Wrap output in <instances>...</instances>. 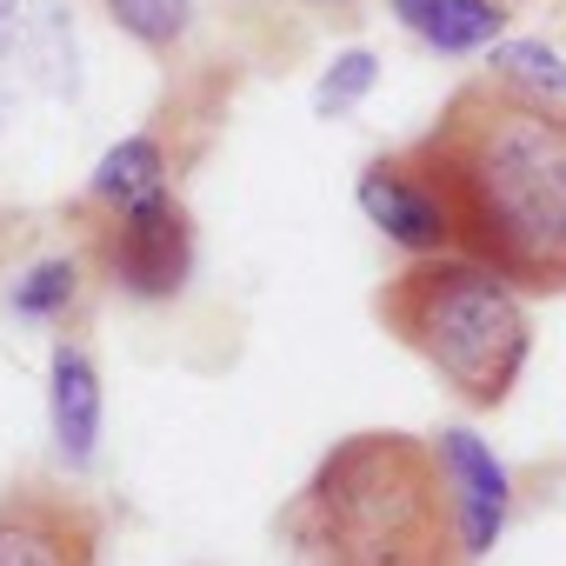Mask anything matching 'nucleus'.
I'll list each match as a JSON object with an SVG mask.
<instances>
[{"label": "nucleus", "mask_w": 566, "mask_h": 566, "mask_svg": "<svg viewBox=\"0 0 566 566\" xmlns=\"http://www.w3.org/2000/svg\"><path fill=\"white\" fill-rule=\"evenodd\" d=\"M453 227V253L493 266L526 301H566V101L493 67L460 81L407 140Z\"/></svg>", "instance_id": "f257e3e1"}, {"label": "nucleus", "mask_w": 566, "mask_h": 566, "mask_svg": "<svg viewBox=\"0 0 566 566\" xmlns=\"http://www.w3.org/2000/svg\"><path fill=\"white\" fill-rule=\"evenodd\" d=\"M273 533L301 566H473L440 440L407 427L340 433L280 506Z\"/></svg>", "instance_id": "f03ea898"}, {"label": "nucleus", "mask_w": 566, "mask_h": 566, "mask_svg": "<svg viewBox=\"0 0 566 566\" xmlns=\"http://www.w3.org/2000/svg\"><path fill=\"white\" fill-rule=\"evenodd\" d=\"M374 321L473 413H500L533 360V301L467 253H420L387 273Z\"/></svg>", "instance_id": "7ed1b4c3"}, {"label": "nucleus", "mask_w": 566, "mask_h": 566, "mask_svg": "<svg viewBox=\"0 0 566 566\" xmlns=\"http://www.w3.org/2000/svg\"><path fill=\"white\" fill-rule=\"evenodd\" d=\"M94 266L134 301H174L193 280V213L174 187L127 200V207H81Z\"/></svg>", "instance_id": "20e7f679"}, {"label": "nucleus", "mask_w": 566, "mask_h": 566, "mask_svg": "<svg viewBox=\"0 0 566 566\" xmlns=\"http://www.w3.org/2000/svg\"><path fill=\"white\" fill-rule=\"evenodd\" d=\"M0 566H107V520L67 480L0 486Z\"/></svg>", "instance_id": "39448f33"}, {"label": "nucleus", "mask_w": 566, "mask_h": 566, "mask_svg": "<svg viewBox=\"0 0 566 566\" xmlns=\"http://www.w3.org/2000/svg\"><path fill=\"white\" fill-rule=\"evenodd\" d=\"M360 213L407 253V260H420V253H453V227H447V207L433 200V187L420 180V167L407 160V147H394V154H374L367 167H360Z\"/></svg>", "instance_id": "423d86ee"}, {"label": "nucleus", "mask_w": 566, "mask_h": 566, "mask_svg": "<svg viewBox=\"0 0 566 566\" xmlns=\"http://www.w3.org/2000/svg\"><path fill=\"white\" fill-rule=\"evenodd\" d=\"M440 460L453 473V500H460V539H467V559H486L513 520V480L506 467L493 460V447L467 427H447L440 433Z\"/></svg>", "instance_id": "0eeeda50"}, {"label": "nucleus", "mask_w": 566, "mask_h": 566, "mask_svg": "<svg viewBox=\"0 0 566 566\" xmlns=\"http://www.w3.org/2000/svg\"><path fill=\"white\" fill-rule=\"evenodd\" d=\"M48 413H54V447L61 460L81 473L101 447V413H107V394H101V367L81 340H54V360H48Z\"/></svg>", "instance_id": "6e6552de"}, {"label": "nucleus", "mask_w": 566, "mask_h": 566, "mask_svg": "<svg viewBox=\"0 0 566 566\" xmlns=\"http://www.w3.org/2000/svg\"><path fill=\"white\" fill-rule=\"evenodd\" d=\"M387 8H394V21L420 48H433L447 61L486 54V48H500L513 34V8H506V0H387Z\"/></svg>", "instance_id": "1a4fd4ad"}, {"label": "nucleus", "mask_w": 566, "mask_h": 566, "mask_svg": "<svg viewBox=\"0 0 566 566\" xmlns=\"http://www.w3.org/2000/svg\"><path fill=\"white\" fill-rule=\"evenodd\" d=\"M160 187H167V147H160V134H127V140H114L101 154L81 207H127V200L160 193Z\"/></svg>", "instance_id": "9d476101"}, {"label": "nucleus", "mask_w": 566, "mask_h": 566, "mask_svg": "<svg viewBox=\"0 0 566 566\" xmlns=\"http://www.w3.org/2000/svg\"><path fill=\"white\" fill-rule=\"evenodd\" d=\"M101 8L147 54H174L187 41V28H193V0H101Z\"/></svg>", "instance_id": "9b49d317"}, {"label": "nucleus", "mask_w": 566, "mask_h": 566, "mask_svg": "<svg viewBox=\"0 0 566 566\" xmlns=\"http://www.w3.org/2000/svg\"><path fill=\"white\" fill-rule=\"evenodd\" d=\"M74 301H81V260H74V253L34 260V266L14 280V314H21V321H67Z\"/></svg>", "instance_id": "f8f14e48"}, {"label": "nucleus", "mask_w": 566, "mask_h": 566, "mask_svg": "<svg viewBox=\"0 0 566 566\" xmlns=\"http://www.w3.org/2000/svg\"><path fill=\"white\" fill-rule=\"evenodd\" d=\"M493 74L513 81V87H526V94L566 101V61H559L546 41H520V34H506V41L493 48Z\"/></svg>", "instance_id": "ddd939ff"}, {"label": "nucleus", "mask_w": 566, "mask_h": 566, "mask_svg": "<svg viewBox=\"0 0 566 566\" xmlns=\"http://www.w3.org/2000/svg\"><path fill=\"white\" fill-rule=\"evenodd\" d=\"M374 81H380V54H374V48H347V54H334V67L321 74L314 107H321V114H347L354 101L374 94Z\"/></svg>", "instance_id": "4468645a"}, {"label": "nucleus", "mask_w": 566, "mask_h": 566, "mask_svg": "<svg viewBox=\"0 0 566 566\" xmlns=\"http://www.w3.org/2000/svg\"><path fill=\"white\" fill-rule=\"evenodd\" d=\"M14 34H21V0H0V54L14 48Z\"/></svg>", "instance_id": "2eb2a0df"}, {"label": "nucleus", "mask_w": 566, "mask_h": 566, "mask_svg": "<svg viewBox=\"0 0 566 566\" xmlns=\"http://www.w3.org/2000/svg\"><path fill=\"white\" fill-rule=\"evenodd\" d=\"M321 8H340V14H347V8H354V0H321Z\"/></svg>", "instance_id": "dca6fc26"}]
</instances>
